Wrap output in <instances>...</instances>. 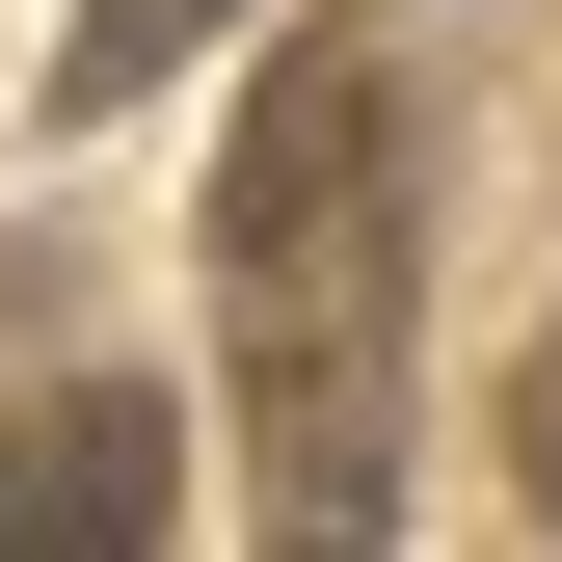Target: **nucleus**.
I'll list each match as a JSON object with an SVG mask.
<instances>
[{
	"mask_svg": "<svg viewBox=\"0 0 562 562\" xmlns=\"http://www.w3.org/2000/svg\"><path fill=\"white\" fill-rule=\"evenodd\" d=\"M402 27L375 0H322L295 54L241 81V161H215V348H241V482L268 536H375L402 509Z\"/></svg>",
	"mask_w": 562,
	"mask_h": 562,
	"instance_id": "1",
	"label": "nucleus"
},
{
	"mask_svg": "<svg viewBox=\"0 0 562 562\" xmlns=\"http://www.w3.org/2000/svg\"><path fill=\"white\" fill-rule=\"evenodd\" d=\"M215 27H241V0H81V27H54V108H134V81H188Z\"/></svg>",
	"mask_w": 562,
	"mask_h": 562,
	"instance_id": "3",
	"label": "nucleus"
},
{
	"mask_svg": "<svg viewBox=\"0 0 562 562\" xmlns=\"http://www.w3.org/2000/svg\"><path fill=\"white\" fill-rule=\"evenodd\" d=\"M161 482H188V429H161L134 375L0 402V562H134V536H161Z\"/></svg>",
	"mask_w": 562,
	"mask_h": 562,
	"instance_id": "2",
	"label": "nucleus"
},
{
	"mask_svg": "<svg viewBox=\"0 0 562 562\" xmlns=\"http://www.w3.org/2000/svg\"><path fill=\"white\" fill-rule=\"evenodd\" d=\"M509 482H536V536H562V322H536V375H509Z\"/></svg>",
	"mask_w": 562,
	"mask_h": 562,
	"instance_id": "4",
	"label": "nucleus"
}]
</instances>
